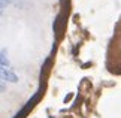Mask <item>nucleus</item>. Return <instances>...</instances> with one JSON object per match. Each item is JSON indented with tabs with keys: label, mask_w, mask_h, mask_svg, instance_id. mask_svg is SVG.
<instances>
[{
	"label": "nucleus",
	"mask_w": 121,
	"mask_h": 118,
	"mask_svg": "<svg viewBox=\"0 0 121 118\" xmlns=\"http://www.w3.org/2000/svg\"><path fill=\"white\" fill-rule=\"evenodd\" d=\"M40 94H42L40 91H38V93H36L35 96L31 97V100H30V102H29V103H27V105H26V106L21 109V112H20V114H17V115H15V118H24V117L27 115V112H29V111H31V108L35 106V103L39 100V96H40Z\"/></svg>",
	"instance_id": "f257e3e1"
},
{
	"label": "nucleus",
	"mask_w": 121,
	"mask_h": 118,
	"mask_svg": "<svg viewBox=\"0 0 121 118\" xmlns=\"http://www.w3.org/2000/svg\"><path fill=\"white\" fill-rule=\"evenodd\" d=\"M2 79L3 81H9V82H18V76L12 72L11 69H6V67H2Z\"/></svg>",
	"instance_id": "f03ea898"
},
{
	"label": "nucleus",
	"mask_w": 121,
	"mask_h": 118,
	"mask_svg": "<svg viewBox=\"0 0 121 118\" xmlns=\"http://www.w3.org/2000/svg\"><path fill=\"white\" fill-rule=\"evenodd\" d=\"M4 66H8V58L4 55V51H2V67H4Z\"/></svg>",
	"instance_id": "7ed1b4c3"
}]
</instances>
